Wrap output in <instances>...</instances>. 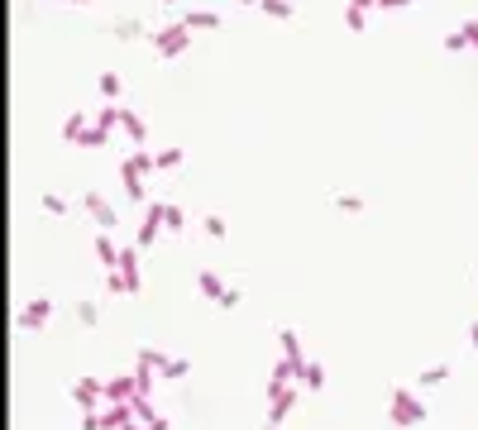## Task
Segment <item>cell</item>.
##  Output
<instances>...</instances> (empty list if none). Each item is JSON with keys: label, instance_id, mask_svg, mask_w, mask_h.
<instances>
[{"label": "cell", "instance_id": "6da1fadb", "mask_svg": "<svg viewBox=\"0 0 478 430\" xmlns=\"http://www.w3.org/2000/svg\"><path fill=\"white\" fill-rule=\"evenodd\" d=\"M191 34H196V29L186 25V20H172V25L153 29V34H149V43H153V53H158V57L172 62V57H182L186 48H191Z\"/></svg>", "mask_w": 478, "mask_h": 430}, {"label": "cell", "instance_id": "7a4b0ae2", "mask_svg": "<svg viewBox=\"0 0 478 430\" xmlns=\"http://www.w3.org/2000/svg\"><path fill=\"white\" fill-rule=\"evenodd\" d=\"M388 416H392V426H421L425 421V402L411 392V387H392L388 392Z\"/></svg>", "mask_w": 478, "mask_h": 430}, {"label": "cell", "instance_id": "3957f363", "mask_svg": "<svg viewBox=\"0 0 478 430\" xmlns=\"http://www.w3.org/2000/svg\"><path fill=\"white\" fill-rule=\"evenodd\" d=\"M301 402V382H268V426H282Z\"/></svg>", "mask_w": 478, "mask_h": 430}, {"label": "cell", "instance_id": "277c9868", "mask_svg": "<svg viewBox=\"0 0 478 430\" xmlns=\"http://www.w3.org/2000/svg\"><path fill=\"white\" fill-rule=\"evenodd\" d=\"M196 287H201V292L211 296L215 306H225V311H230V306H239V287H230V282H220V277H215L211 268H201V272H196Z\"/></svg>", "mask_w": 478, "mask_h": 430}, {"label": "cell", "instance_id": "5b68a950", "mask_svg": "<svg viewBox=\"0 0 478 430\" xmlns=\"http://www.w3.org/2000/svg\"><path fill=\"white\" fill-rule=\"evenodd\" d=\"M72 402H77V411L106 406V382H101V377H77V382H72Z\"/></svg>", "mask_w": 478, "mask_h": 430}, {"label": "cell", "instance_id": "8992f818", "mask_svg": "<svg viewBox=\"0 0 478 430\" xmlns=\"http://www.w3.org/2000/svg\"><path fill=\"white\" fill-rule=\"evenodd\" d=\"M81 206L91 211V220H96V230H115V225H120V211L110 206V201L101 196V191H86V196H81Z\"/></svg>", "mask_w": 478, "mask_h": 430}, {"label": "cell", "instance_id": "52a82bcc", "mask_svg": "<svg viewBox=\"0 0 478 430\" xmlns=\"http://www.w3.org/2000/svg\"><path fill=\"white\" fill-rule=\"evenodd\" d=\"M158 235H163V201H149V206H144V220H139V235H134V244H139V249H149Z\"/></svg>", "mask_w": 478, "mask_h": 430}, {"label": "cell", "instance_id": "ba28073f", "mask_svg": "<svg viewBox=\"0 0 478 430\" xmlns=\"http://www.w3.org/2000/svg\"><path fill=\"white\" fill-rule=\"evenodd\" d=\"M48 316H53V296H34V301H25V311H20V330H43Z\"/></svg>", "mask_w": 478, "mask_h": 430}, {"label": "cell", "instance_id": "9c48e42d", "mask_svg": "<svg viewBox=\"0 0 478 430\" xmlns=\"http://www.w3.org/2000/svg\"><path fill=\"white\" fill-rule=\"evenodd\" d=\"M134 397H139V382H134V373L106 377V402H134Z\"/></svg>", "mask_w": 478, "mask_h": 430}, {"label": "cell", "instance_id": "30bf717a", "mask_svg": "<svg viewBox=\"0 0 478 430\" xmlns=\"http://www.w3.org/2000/svg\"><path fill=\"white\" fill-rule=\"evenodd\" d=\"M120 182H125V196H130V201H139V206L149 201V182H144V177H139L125 158H120Z\"/></svg>", "mask_w": 478, "mask_h": 430}, {"label": "cell", "instance_id": "8fae6325", "mask_svg": "<svg viewBox=\"0 0 478 430\" xmlns=\"http://www.w3.org/2000/svg\"><path fill=\"white\" fill-rule=\"evenodd\" d=\"M110 34H115V39H125V43H134V39H149L153 29L144 25V20H134V15H125V20H110Z\"/></svg>", "mask_w": 478, "mask_h": 430}, {"label": "cell", "instance_id": "7c38bea8", "mask_svg": "<svg viewBox=\"0 0 478 430\" xmlns=\"http://www.w3.org/2000/svg\"><path fill=\"white\" fill-rule=\"evenodd\" d=\"M120 130L134 139V148H149V125H144L134 110H125V106H120Z\"/></svg>", "mask_w": 478, "mask_h": 430}, {"label": "cell", "instance_id": "4fadbf2b", "mask_svg": "<svg viewBox=\"0 0 478 430\" xmlns=\"http://www.w3.org/2000/svg\"><path fill=\"white\" fill-rule=\"evenodd\" d=\"M278 345H282V354H287V359L296 363V373H301V363H306V349H301V335L282 325V330H278Z\"/></svg>", "mask_w": 478, "mask_h": 430}, {"label": "cell", "instance_id": "5bb4252c", "mask_svg": "<svg viewBox=\"0 0 478 430\" xmlns=\"http://www.w3.org/2000/svg\"><path fill=\"white\" fill-rule=\"evenodd\" d=\"M139 244H130V249H120V272H125V282H130V292H139Z\"/></svg>", "mask_w": 478, "mask_h": 430}, {"label": "cell", "instance_id": "9a60e30c", "mask_svg": "<svg viewBox=\"0 0 478 430\" xmlns=\"http://www.w3.org/2000/svg\"><path fill=\"white\" fill-rule=\"evenodd\" d=\"M96 258H101V268H120V249L110 240V230H96Z\"/></svg>", "mask_w": 478, "mask_h": 430}, {"label": "cell", "instance_id": "2e32d148", "mask_svg": "<svg viewBox=\"0 0 478 430\" xmlns=\"http://www.w3.org/2000/svg\"><path fill=\"white\" fill-rule=\"evenodd\" d=\"M96 86H101V96H106V101H120V96H125V81H120L115 67H106V72L96 77Z\"/></svg>", "mask_w": 478, "mask_h": 430}, {"label": "cell", "instance_id": "e0dca14e", "mask_svg": "<svg viewBox=\"0 0 478 430\" xmlns=\"http://www.w3.org/2000/svg\"><path fill=\"white\" fill-rule=\"evenodd\" d=\"M296 382H301V387H311V392H320V387H325V368H320L316 359H306V363H301V373H296Z\"/></svg>", "mask_w": 478, "mask_h": 430}, {"label": "cell", "instance_id": "ac0fdd59", "mask_svg": "<svg viewBox=\"0 0 478 430\" xmlns=\"http://www.w3.org/2000/svg\"><path fill=\"white\" fill-rule=\"evenodd\" d=\"M106 144H110V130H106V125H86L81 139H77V148H106Z\"/></svg>", "mask_w": 478, "mask_h": 430}, {"label": "cell", "instance_id": "d6986e66", "mask_svg": "<svg viewBox=\"0 0 478 430\" xmlns=\"http://www.w3.org/2000/svg\"><path fill=\"white\" fill-rule=\"evenodd\" d=\"M259 10H264L268 20H292V15H296L292 0H259Z\"/></svg>", "mask_w": 478, "mask_h": 430}, {"label": "cell", "instance_id": "ffe728a7", "mask_svg": "<svg viewBox=\"0 0 478 430\" xmlns=\"http://www.w3.org/2000/svg\"><path fill=\"white\" fill-rule=\"evenodd\" d=\"M345 29L349 34H364L369 29V10L364 5H345Z\"/></svg>", "mask_w": 478, "mask_h": 430}, {"label": "cell", "instance_id": "44dd1931", "mask_svg": "<svg viewBox=\"0 0 478 430\" xmlns=\"http://www.w3.org/2000/svg\"><path fill=\"white\" fill-rule=\"evenodd\" d=\"M182 20L191 29H220V15H215V10H186Z\"/></svg>", "mask_w": 478, "mask_h": 430}, {"label": "cell", "instance_id": "7402d4cb", "mask_svg": "<svg viewBox=\"0 0 478 430\" xmlns=\"http://www.w3.org/2000/svg\"><path fill=\"white\" fill-rule=\"evenodd\" d=\"M163 230H186V211H182V206L163 201Z\"/></svg>", "mask_w": 478, "mask_h": 430}, {"label": "cell", "instance_id": "603a6c76", "mask_svg": "<svg viewBox=\"0 0 478 430\" xmlns=\"http://www.w3.org/2000/svg\"><path fill=\"white\" fill-rule=\"evenodd\" d=\"M81 130H86V115H81V110H72V115L62 120V139H67V144H77Z\"/></svg>", "mask_w": 478, "mask_h": 430}, {"label": "cell", "instance_id": "cb8c5ba5", "mask_svg": "<svg viewBox=\"0 0 478 430\" xmlns=\"http://www.w3.org/2000/svg\"><path fill=\"white\" fill-rule=\"evenodd\" d=\"M450 373H454L450 363H430V368H421V387H440Z\"/></svg>", "mask_w": 478, "mask_h": 430}, {"label": "cell", "instance_id": "d4e9b609", "mask_svg": "<svg viewBox=\"0 0 478 430\" xmlns=\"http://www.w3.org/2000/svg\"><path fill=\"white\" fill-rule=\"evenodd\" d=\"M153 373H158V368H149V363H134V382H139V397H153Z\"/></svg>", "mask_w": 478, "mask_h": 430}, {"label": "cell", "instance_id": "484cf974", "mask_svg": "<svg viewBox=\"0 0 478 430\" xmlns=\"http://www.w3.org/2000/svg\"><path fill=\"white\" fill-rule=\"evenodd\" d=\"M106 292H110V296H134V292H130V282H125V272H120V268H106Z\"/></svg>", "mask_w": 478, "mask_h": 430}, {"label": "cell", "instance_id": "4316f807", "mask_svg": "<svg viewBox=\"0 0 478 430\" xmlns=\"http://www.w3.org/2000/svg\"><path fill=\"white\" fill-rule=\"evenodd\" d=\"M77 321L81 325H101V306H96L91 296H81V301H77Z\"/></svg>", "mask_w": 478, "mask_h": 430}, {"label": "cell", "instance_id": "83f0119b", "mask_svg": "<svg viewBox=\"0 0 478 430\" xmlns=\"http://www.w3.org/2000/svg\"><path fill=\"white\" fill-rule=\"evenodd\" d=\"M201 230H206L211 240H225V235H230V225H225V215H201Z\"/></svg>", "mask_w": 478, "mask_h": 430}, {"label": "cell", "instance_id": "f1b7e54d", "mask_svg": "<svg viewBox=\"0 0 478 430\" xmlns=\"http://www.w3.org/2000/svg\"><path fill=\"white\" fill-rule=\"evenodd\" d=\"M186 373H191V359H168L163 363V377H172V382H182Z\"/></svg>", "mask_w": 478, "mask_h": 430}, {"label": "cell", "instance_id": "f546056e", "mask_svg": "<svg viewBox=\"0 0 478 430\" xmlns=\"http://www.w3.org/2000/svg\"><path fill=\"white\" fill-rule=\"evenodd\" d=\"M153 158H158V172H168V167H177V162H182V148H177V144H168V148L153 153Z\"/></svg>", "mask_w": 478, "mask_h": 430}, {"label": "cell", "instance_id": "4dcf8cb0", "mask_svg": "<svg viewBox=\"0 0 478 430\" xmlns=\"http://www.w3.org/2000/svg\"><path fill=\"white\" fill-rule=\"evenodd\" d=\"M39 206H43L48 215H67V201H62L57 191H43V196H39Z\"/></svg>", "mask_w": 478, "mask_h": 430}, {"label": "cell", "instance_id": "1f68e13d", "mask_svg": "<svg viewBox=\"0 0 478 430\" xmlns=\"http://www.w3.org/2000/svg\"><path fill=\"white\" fill-rule=\"evenodd\" d=\"M96 125H106V130H115V125H120V106H115V101H106V106L96 110Z\"/></svg>", "mask_w": 478, "mask_h": 430}, {"label": "cell", "instance_id": "d6a6232c", "mask_svg": "<svg viewBox=\"0 0 478 430\" xmlns=\"http://www.w3.org/2000/svg\"><path fill=\"white\" fill-rule=\"evenodd\" d=\"M464 48H469L464 29H450V34H445V53H464Z\"/></svg>", "mask_w": 478, "mask_h": 430}, {"label": "cell", "instance_id": "836d02e7", "mask_svg": "<svg viewBox=\"0 0 478 430\" xmlns=\"http://www.w3.org/2000/svg\"><path fill=\"white\" fill-rule=\"evenodd\" d=\"M340 211H349V215H359L364 211V196H354V191H340V201H335Z\"/></svg>", "mask_w": 478, "mask_h": 430}, {"label": "cell", "instance_id": "e575fe53", "mask_svg": "<svg viewBox=\"0 0 478 430\" xmlns=\"http://www.w3.org/2000/svg\"><path fill=\"white\" fill-rule=\"evenodd\" d=\"M81 430H106V421H101V406H96V411H81Z\"/></svg>", "mask_w": 478, "mask_h": 430}, {"label": "cell", "instance_id": "d590c367", "mask_svg": "<svg viewBox=\"0 0 478 430\" xmlns=\"http://www.w3.org/2000/svg\"><path fill=\"white\" fill-rule=\"evenodd\" d=\"M459 29H464V39H469V48H478V20H464Z\"/></svg>", "mask_w": 478, "mask_h": 430}, {"label": "cell", "instance_id": "8d00e7d4", "mask_svg": "<svg viewBox=\"0 0 478 430\" xmlns=\"http://www.w3.org/2000/svg\"><path fill=\"white\" fill-rule=\"evenodd\" d=\"M411 0H378V10H407Z\"/></svg>", "mask_w": 478, "mask_h": 430}, {"label": "cell", "instance_id": "74e56055", "mask_svg": "<svg viewBox=\"0 0 478 430\" xmlns=\"http://www.w3.org/2000/svg\"><path fill=\"white\" fill-rule=\"evenodd\" d=\"M469 345H474V349H478V321L469 325Z\"/></svg>", "mask_w": 478, "mask_h": 430}, {"label": "cell", "instance_id": "f35d334b", "mask_svg": "<svg viewBox=\"0 0 478 430\" xmlns=\"http://www.w3.org/2000/svg\"><path fill=\"white\" fill-rule=\"evenodd\" d=\"M125 430H149V426H144V421H130V426H125Z\"/></svg>", "mask_w": 478, "mask_h": 430}, {"label": "cell", "instance_id": "ab89813d", "mask_svg": "<svg viewBox=\"0 0 478 430\" xmlns=\"http://www.w3.org/2000/svg\"><path fill=\"white\" fill-rule=\"evenodd\" d=\"M264 430H282V426H268V421H264Z\"/></svg>", "mask_w": 478, "mask_h": 430}, {"label": "cell", "instance_id": "60d3db41", "mask_svg": "<svg viewBox=\"0 0 478 430\" xmlns=\"http://www.w3.org/2000/svg\"><path fill=\"white\" fill-rule=\"evenodd\" d=\"M239 5H259V0H239Z\"/></svg>", "mask_w": 478, "mask_h": 430}, {"label": "cell", "instance_id": "b9f144b4", "mask_svg": "<svg viewBox=\"0 0 478 430\" xmlns=\"http://www.w3.org/2000/svg\"><path fill=\"white\" fill-rule=\"evenodd\" d=\"M67 5H86V0H67Z\"/></svg>", "mask_w": 478, "mask_h": 430}, {"label": "cell", "instance_id": "7bdbcfd3", "mask_svg": "<svg viewBox=\"0 0 478 430\" xmlns=\"http://www.w3.org/2000/svg\"><path fill=\"white\" fill-rule=\"evenodd\" d=\"M163 5H177V0H163Z\"/></svg>", "mask_w": 478, "mask_h": 430}, {"label": "cell", "instance_id": "ee69618b", "mask_svg": "<svg viewBox=\"0 0 478 430\" xmlns=\"http://www.w3.org/2000/svg\"><path fill=\"white\" fill-rule=\"evenodd\" d=\"M373 5H378V0H373Z\"/></svg>", "mask_w": 478, "mask_h": 430}]
</instances>
